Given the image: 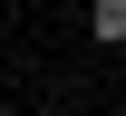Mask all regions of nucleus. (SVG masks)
<instances>
[{
	"instance_id": "obj_1",
	"label": "nucleus",
	"mask_w": 126,
	"mask_h": 116,
	"mask_svg": "<svg viewBox=\"0 0 126 116\" xmlns=\"http://www.w3.org/2000/svg\"><path fill=\"white\" fill-rule=\"evenodd\" d=\"M87 29L107 39V49H126V0H97V10H87Z\"/></svg>"
}]
</instances>
